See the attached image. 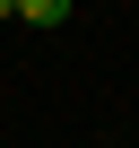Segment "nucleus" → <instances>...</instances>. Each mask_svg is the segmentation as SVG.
Wrapping results in <instances>:
<instances>
[{"mask_svg": "<svg viewBox=\"0 0 139 148\" xmlns=\"http://www.w3.org/2000/svg\"><path fill=\"white\" fill-rule=\"evenodd\" d=\"M70 0H18V26H61Z\"/></svg>", "mask_w": 139, "mask_h": 148, "instance_id": "f257e3e1", "label": "nucleus"}]
</instances>
